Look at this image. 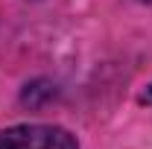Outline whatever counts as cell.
I'll return each instance as SVG.
<instances>
[{
	"mask_svg": "<svg viewBox=\"0 0 152 149\" xmlns=\"http://www.w3.org/2000/svg\"><path fill=\"white\" fill-rule=\"evenodd\" d=\"M0 149H79V140L64 126L18 123L0 129Z\"/></svg>",
	"mask_w": 152,
	"mask_h": 149,
	"instance_id": "cell-1",
	"label": "cell"
},
{
	"mask_svg": "<svg viewBox=\"0 0 152 149\" xmlns=\"http://www.w3.org/2000/svg\"><path fill=\"white\" fill-rule=\"evenodd\" d=\"M140 102H146V105H152V85L143 91V96H140Z\"/></svg>",
	"mask_w": 152,
	"mask_h": 149,
	"instance_id": "cell-2",
	"label": "cell"
}]
</instances>
